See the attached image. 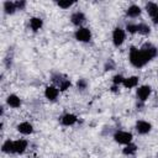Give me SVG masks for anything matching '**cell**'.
<instances>
[{"label": "cell", "instance_id": "13", "mask_svg": "<svg viewBox=\"0 0 158 158\" xmlns=\"http://www.w3.org/2000/svg\"><path fill=\"white\" fill-rule=\"evenodd\" d=\"M138 81H139V78L137 75H132V77H127L125 78L122 85L126 88V89H132V88H136L138 85Z\"/></svg>", "mask_w": 158, "mask_h": 158}, {"label": "cell", "instance_id": "14", "mask_svg": "<svg viewBox=\"0 0 158 158\" xmlns=\"http://www.w3.org/2000/svg\"><path fill=\"white\" fill-rule=\"evenodd\" d=\"M43 26V20L41 17H37V16H33L30 19V27L33 32H37L38 30H41Z\"/></svg>", "mask_w": 158, "mask_h": 158}, {"label": "cell", "instance_id": "8", "mask_svg": "<svg viewBox=\"0 0 158 158\" xmlns=\"http://www.w3.org/2000/svg\"><path fill=\"white\" fill-rule=\"evenodd\" d=\"M70 22L77 26V27H81V25L85 22V15L81 11H75L70 15Z\"/></svg>", "mask_w": 158, "mask_h": 158}, {"label": "cell", "instance_id": "24", "mask_svg": "<svg viewBox=\"0 0 158 158\" xmlns=\"http://www.w3.org/2000/svg\"><path fill=\"white\" fill-rule=\"evenodd\" d=\"M86 86H88V81L85 80V79H78V81H77V88L79 89V90H84V89H86Z\"/></svg>", "mask_w": 158, "mask_h": 158}, {"label": "cell", "instance_id": "3", "mask_svg": "<svg viewBox=\"0 0 158 158\" xmlns=\"http://www.w3.org/2000/svg\"><path fill=\"white\" fill-rule=\"evenodd\" d=\"M74 37H75L77 41L86 43V42H89L91 40V32H90V30L88 27H83L81 26V27H78V30H75Z\"/></svg>", "mask_w": 158, "mask_h": 158}, {"label": "cell", "instance_id": "11", "mask_svg": "<svg viewBox=\"0 0 158 158\" xmlns=\"http://www.w3.org/2000/svg\"><path fill=\"white\" fill-rule=\"evenodd\" d=\"M16 130H17L21 135L27 136V135H31V133L33 132V126H32V123H30V122H27V121H23V122L19 123V125L16 126Z\"/></svg>", "mask_w": 158, "mask_h": 158}, {"label": "cell", "instance_id": "4", "mask_svg": "<svg viewBox=\"0 0 158 158\" xmlns=\"http://www.w3.org/2000/svg\"><path fill=\"white\" fill-rule=\"evenodd\" d=\"M125 38H126V32H125L123 28L116 27L112 31V43H114L115 47L122 46V43L125 42Z\"/></svg>", "mask_w": 158, "mask_h": 158}, {"label": "cell", "instance_id": "21", "mask_svg": "<svg viewBox=\"0 0 158 158\" xmlns=\"http://www.w3.org/2000/svg\"><path fill=\"white\" fill-rule=\"evenodd\" d=\"M123 80H125V77H123V75H121V74H116V75L112 77V85H117V86H120V85H122Z\"/></svg>", "mask_w": 158, "mask_h": 158}, {"label": "cell", "instance_id": "25", "mask_svg": "<svg viewBox=\"0 0 158 158\" xmlns=\"http://www.w3.org/2000/svg\"><path fill=\"white\" fill-rule=\"evenodd\" d=\"M126 31L128 33H137V23H127Z\"/></svg>", "mask_w": 158, "mask_h": 158}, {"label": "cell", "instance_id": "9", "mask_svg": "<svg viewBox=\"0 0 158 158\" xmlns=\"http://www.w3.org/2000/svg\"><path fill=\"white\" fill-rule=\"evenodd\" d=\"M28 146V142L23 138H20V139H16L14 141V153H17V154H22L26 148Z\"/></svg>", "mask_w": 158, "mask_h": 158}, {"label": "cell", "instance_id": "17", "mask_svg": "<svg viewBox=\"0 0 158 158\" xmlns=\"http://www.w3.org/2000/svg\"><path fill=\"white\" fill-rule=\"evenodd\" d=\"M136 152H137V146L135 143H132V142L128 143V144H126L122 148V153L125 156H133V154H136Z\"/></svg>", "mask_w": 158, "mask_h": 158}, {"label": "cell", "instance_id": "18", "mask_svg": "<svg viewBox=\"0 0 158 158\" xmlns=\"http://www.w3.org/2000/svg\"><path fill=\"white\" fill-rule=\"evenodd\" d=\"M16 10H17V9H16V5H15L14 1H5V2H4V12H5V14L12 15V14H15Z\"/></svg>", "mask_w": 158, "mask_h": 158}, {"label": "cell", "instance_id": "19", "mask_svg": "<svg viewBox=\"0 0 158 158\" xmlns=\"http://www.w3.org/2000/svg\"><path fill=\"white\" fill-rule=\"evenodd\" d=\"M137 33L139 35H149L151 33V27L144 23V22H141V23H137Z\"/></svg>", "mask_w": 158, "mask_h": 158}, {"label": "cell", "instance_id": "28", "mask_svg": "<svg viewBox=\"0 0 158 158\" xmlns=\"http://www.w3.org/2000/svg\"><path fill=\"white\" fill-rule=\"evenodd\" d=\"M111 90L116 93V91H118V86H117V85H112V86H111Z\"/></svg>", "mask_w": 158, "mask_h": 158}, {"label": "cell", "instance_id": "1", "mask_svg": "<svg viewBox=\"0 0 158 158\" xmlns=\"http://www.w3.org/2000/svg\"><path fill=\"white\" fill-rule=\"evenodd\" d=\"M157 54H158L157 47H154L152 43H144L141 48H137V47L132 46L130 48L128 59H130V63L133 67L142 68L148 62H151Z\"/></svg>", "mask_w": 158, "mask_h": 158}, {"label": "cell", "instance_id": "6", "mask_svg": "<svg viewBox=\"0 0 158 158\" xmlns=\"http://www.w3.org/2000/svg\"><path fill=\"white\" fill-rule=\"evenodd\" d=\"M135 128H136L137 133H139V135H147L152 130V123L148 122V121H144V120H138L136 122V125H135Z\"/></svg>", "mask_w": 158, "mask_h": 158}, {"label": "cell", "instance_id": "12", "mask_svg": "<svg viewBox=\"0 0 158 158\" xmlns=\"http://www.w3.org/2000/svg\"><path fill=\"white\" fill-rule=\"evenodd\" d=\"M6 104H7L10 107H12V109H17V107L21 106L22 101H21L20 96H17L16 94H10V95L6 98Z\"/></svg>", "mask_w": 158, "mask_h": 158}, {"label": "cell", "instance_id": "22", "mask_svg": "<svg viewBox=\"0 0 158 158\" xmlns=\"http://www.w3.org/2000/svg\"><path fill=\"white\" fill-rule=\"evenodd\" d=\"M70 86H72V83H70V80H69V79H67V78H65V79H64L59 85H58V88H59V90H60V91H65V90H68Z\"/></svg>", "mask_w": 158, "mask_h": 158}, {"label": "cell", "instance_id": "23", "mask_svg": "<svg viewBox=\"0 0 158 158\" xmlns=\"http://www.w3.org/2000/svg\"><path fill=\"white\" fill-rule=\"evenodd\" d=\"M74 2L75 1H69V0H67V1H58L57 2V5L59 6V7H62V9H69L72 5H74Z\"/></svg>", "mask_w": 158, "mask_h": 158}, {"label": "cell", "instance_id": "20", "mask_svg": "<svg viewBox=\"0 0 158 158\" xmlns=\"http://www.w3.org/2000/svg\"><path fill=\"white\" fill-rule=\"evenodd\" d=\"M1 151L4 153H14V141L6 139L1 146Z\"/></svg>", "mask_w": 158, "mask_h": 158}, {"label": "cell", "instance_id": "16", "mask_svg": "<svg viewBox=\"0 0 158 158\" xmlns=\"http://www.w3.org/2000/svg\"><path fill=\"white\" fill-rule=\"evenodd\" d=\"M146 11H147V12H148V15L153 19V17L158 14V5H157L156 2L149 1V2H147V4H146Z\"/></svg>", "mask_w": 158, "mask_h": 158}, {"label": "cell", "instance_id": "29", "mask_svg": "<svg viewBox=\"0 0 158 158\" xmlns=\"http://www.w3.org/2000/svg\"><path fill=\"white\" fill-rule=\"evenodd\" d=\"M152 20H153V22H154L156 25H158V14H157V15H156V16H154Z\"/></svg>", "mask_w": 158, "mask_h": 158}, {"label": "cell", "instance_id": "7", "mask_svg": "<svg viewBox=\"0 0 158 158\" xmlns=\"http://www.w3.org/2000/svg\"><path fill=\"white\" fill-rule=\"evenodd\" d=\"M59 91L60 90H59L58 86H56V85H48L44 89V96L49 101H54V100H57V98L59 95Z\"/></svg>", "mask_w": 158, "mask_h": 158}, {"label": "cell", "instance_id": "15", "mask_svg": "<svg viewBox=\"0 0 158 158\" xmlns=\"http://www.w3.org/2000/svg\"><path fill=\"white\" fill-rule=\"evenodd\" d=\"M141 12H142V10H141V7L138 6V5H131V6H128L127 7V10H126V15L128 16V17H131V19H136V17H138L139 15H141Z\"/></svg>", "mask_w": 158, "mask_h": 158}, {"label": "cell", "instance_id": "2", "mask_svg": "<svg viewBox=\"0 0 158 158\" xmlns=\"http://www.w3.org/2000/svg\"><path fill=\"white\" fill-rule=\"evenodd\" d=\"M132 138H133L132 133L131 132H127V131H116L114 133V139L118 144L126 146V144H128V143L132 142Z\"/></svg>", "mask_w": 158, "mask_h": 158}, {"label": "cell", "instance_id": "27", "mask_svg": "<svg viewBox=\"0 0 158 158\" xmlns=\"http://www.w3.org/2000/svg\"><path fill=\"white\" fill-rule=\"evenodd\" d=\"M112 69H115V63L111 59H109L105 63V70H112Z\"/></svg>", "mask_w": 158, "mask_h": 158}, {"label": "cell", "instance_id": "10", "mask_svg": "<svg viewBox=\"0 0 158 158\" xmlns=\"http://www.w3.org/2000/svg\"><path fill=\"white\" fill-rule=\"evenodd\" d=\"M77 121H78L77 115L69 114V112L64 114V115L60 117V123H62L63 126H73V125L77 123Z\"/></svg>", "mask_w": 158, "mask_h": 158}, {"label": "cell", "instance_id": "5", "mask_svg": "<svg viewBox=\"0 0 158 158\" xmlns=\"http://www.w3.org/2000/svg\"><path fill=\"white\" fill-rule=\"evenodd\" d=\"M151 93H152V88H151L149 85H141V86H138V88H137V90H136L137 100H138V101H141L142 104H143V102H146V101H147V99L149 98Z\"/></svg>", "mask_w": 158, "mask_h": 158}, {"label": "cell", "instance_id": "26", "mask_svg": "<svg viewBox=\"0 0 158 158\" xmlns=\"http://www.w3.org/2000/svg\"><path fill=\"white\" fill-rule=\"evenodd\" d=\"M15 5H16V9L17 10H23L26 7V1L19 0V1H15Z\"/></svg>", "mask_w": 158, "mask_h": 158}]
</instances>
